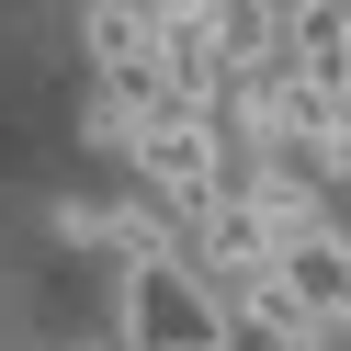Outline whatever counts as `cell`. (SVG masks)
Listing matches in <instances>:
<instances>
[{"instance_id":"cell-3","label":"cell","mask_w":351,"mask_h":351,"mask_svg":"<svg viewBox=\"0 0 351 351\" xmlns=\"http://www.w3.org/2000/svg\"><path fill=\"white\" fill-rule=\"evenodd\" d=\"M114 351H125V340H114Z\"/></svg>"},{"instance_id":"cell-1","label":"cell","mask_w":351,"mask_h":351,"mask_svg":"<svg viewBox=\"0 0 351 351\" xmlns=\"http://www.w3.org/2000/svg\"><path fill=\"white\" fill-rule=\"evenodd\" d=\"M227 283L170 261H125V351H227Z\"/></svg>"},{"instance_id":"cell-2","label":"cell","mask_w":351,"mask_h":351,"mask_svg":"<svg viewBox=\"0 0 351 351\" xmlns=\"http://www.w3.org/2000/svg\"><path fill=\"white\" fill-rule=\"evenodd\" d=\"M125 159H136V193H170V204H193V193L227 182V125L204 114V102L159 91L136 125H125Z\"/></svg>"}]
</instances>
